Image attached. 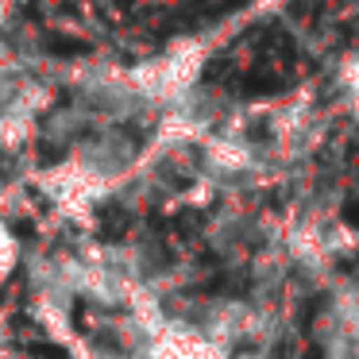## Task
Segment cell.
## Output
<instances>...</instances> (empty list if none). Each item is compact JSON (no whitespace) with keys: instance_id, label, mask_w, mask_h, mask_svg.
I'll use <instances>...</instances> for the list:
<instances>
[{"instance_id":"1","label":"cell","mask_w":359,"mask_h":359,"mask_svg":"<svg viewBox=\"0 0 359 359\" xmlns=\"http://www.w3.org/2000/svg\"><path fill=\"white\" fill-rule=\"evenodd\" d=\"M351 248H359V236L325 209H302L282 224V251L290 266L317 290L336 282V259H344Z\"/></svg>"},{"instance_id":"2","label":"cell","mask_w":359,"mask_h":359,"mask_svg":"<svg viewBox=\"0 0 359 359\" xmlns=\"http://www.w3.org/2000/svg\"><path fill=\"white\" fill-rule=\"evenodd\" d=\"M205 58H209L205 43L182 39V43H174V47H166L163 55L147 58V62L132 66V70H124V74H128V86L135 89V97H140L151 112L163 116L166 109H174V104L186 101L197 89Z\"/></svg>"},{"instance_id":"3","label":"cell","mask_w":359,"mask_h":359,"mask_svg":"<svg viewBox=\"0 0 359 359\" xmlns=\"http://www.w3.org/2000/svg\"><path fill=\"white\" fill-rule=\"evenodd\" d=\"M309 340L320 359H359V282L336 278L313 309Z\"/></svg>"},{"instance_id":"4","label":"cell","mask_w":359,"mask_h":359,"mask_svg":"<svg viewBox=\"0 0 359 359\" xmlns=\"http://www.w3.org/2000/svg\"><path fill=\"white\" fill-rule=\"evenodd\" d=\"M55 109V89L47 81L24 78L16 93L0 104V151H20L39 135L43 120Z\"/></svg>"},{"instance_id":"5","label":"cell","mask_w":359,"mask_h":359,"mask_svg":"<svg viewBox=\"0 0 359 359\" xmlns=\"http://www.w3.org/2000/svg\"><path fill=\"white\" fill-rule=\"evenodd\" d=\"M81 255H86V278H81V294L78 302L86 305L93 317H120V313H128V305L135 302V294H140L143 286H135L128 274L112 271L109 263H101V259H93L86 248H81Z\"/></svg>"},{"instance_id":"6","label":"cell","mask_w":359,"mask_h":359,"mask_svg":"<svg viewBox=\"0 0 359 359\" xmlns=\"http://www.w3.org/2000/svg\"><path fill=\"white\" fill-rule=\"evenodd\" d=\"M228 355H232V351H224L212 340H205L194 320L174 317L135 359H228Z\"/></svg>"},{"instance_id":"7","label":"cell","mask_w":359,"mask_h":359,"mask_svg":"<svg viewBox=\"0 0 359 359\" xmlns=\"http://www.w3.org/2000/svg\"><path fill=\"white\" fill-rule=\"evenodd\" d=\"M243 274H248L251 297H259V302H282V290L294 278V266H290L282 243H266V248H255L248 255Z\"/></svg>"},{"instance_id":"8","label":"cell","mask_w":359,"mask_h":359,"mask_svg":"<svg viewBox=\"0 0 359 359\" xmlns=\"http://www.w3.org/2000/svg\"><path fill=\"white\" fill-rule=\"evenodd\" d=\"M27 317H32V325L39 328L50 344H58V348H70V344L81 336L78 302H70V297L27 294Z\"/></svg>"},{"instance_id":"9","label":"cell","mask_w":359,"mask_h":359,"mask_svg":"<svg viewBox=\"0 0 359 359\" xmlns=\"http://www.w3.org/2000/svg\"><path fill=\"white\" fill-rule=\"evenodd\" d=\"M24 251H27V240L16 232L12 217H0V290L24 271Z\"/></svg>"},{"instance_id":"10","label":"cell","mask_w":359,"mask_h":359,"mask_svg":"<svg viewBox=\"0 0 359 359\" xmlns=\"http://www.w3.org/2000/svg\"><path fill=\"white\" fill-rule=\"evenodd\" d=\"M336 86H340L344 97L359 93V50H351V55L340 58V66H336Z\"/></svg>"},{"instance_id":"11","label":"cell","mask_w":359,"mask_h":359,"mask_svg":"<svg viewBox=\"0 0 359 359\" xmlns=\"http://www.w3.org/2000/svg\"><path fill=\"white\" fill-rule=\"evenodd\" d=\"M228 359H274V351H266V348H240V351H232Z\"/></svg>"},{"instance_id":"12","label":"cell","mask_w":359,"mask_h":359,"mask_svg":"<svg viewBox=\"0 0 359 359\" xmlns=\"http://www.w3.org/2000/svg\"><path fill=\"white\" fill-rule=\"evenodd\" d=\"M344 109H348V116L359 124V93H351V97H344Z\"/></svg>"}]
</instances>
